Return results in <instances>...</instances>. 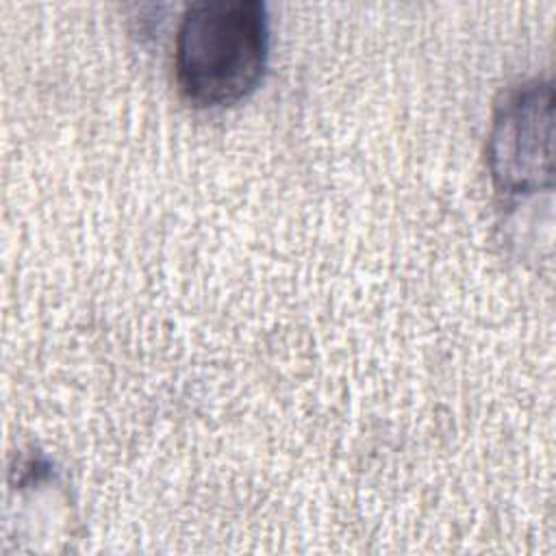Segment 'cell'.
<instances>
[{
	"instance_id": "6da1fadb",
	"label": "cell",
	"mask_w": 556,
	"mask_h": 556,
	"mask_svg": "<svg viewBox=\"0 0 556 556\" xmlns=\"http://www.w3.org/2000/svg\"><path fill=\"white\" fill-rule=\"evenodd\" d=\"M269 61V13L261 0H198L178 24L174 70L182 96L198 106L245 100Z\"/></svg>"
},
{
	"instance_id": "7a4b0ae2",
	"label": "cell",
	"mask_w": 556,
	"mask_h": 556,
	"mask_svg": "<svg viewBox=\"0 0 556 556\" xmlns=\"http://www.w3.org/2000/svg\"><path fill=\"white\" fill-rule=\"evenodd\" d=\"M493 185L508 195L552 189L554 180V89L528 80L495 106L486 139Z\"/></svg>"
}]
</instances>
